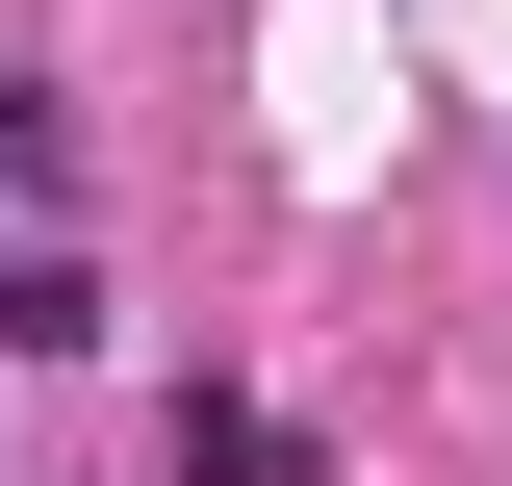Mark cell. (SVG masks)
I'll return each mask as SVG.
<instances>
[{
	"label": "cell",
	"instance_id": "obj_1",
	"mask_svg": "<svg viewBox=\"0 0 512 486\" xmlns=\"http://www.w3.org/2000/svg\"><path fill=\"white\" fill-rule=\"evenodd\" d=\"M0 359H103V256H0Z\"/></svg>",
	"mask_w": 512,
	"mask_h": 486
}]
</instances>
